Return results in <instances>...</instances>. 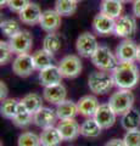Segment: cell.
<instances>
[{
  "instance_id": "cell-35",
  "label": "cell",
  "mask_w": 140,
  "mask_h": 146,
  "mask_svg": "<svg viewBox=\"0 0 140 146\" xmlns=\"http://www.w3.org/2000/svg\"><path fill=\"white\" fill-rule=\"evenodd\" d=\"M29 3H31V0H9L7 7H9V10L12 12L20 13Z\"/></svg>"
},
{
  "instance_id": "cell-33",
  "label": "cell",
  "mask_w": 140,
  "mask_h": 146,
  "mask_svg": "<svg viewBox=\"0 0 140 146\" xmlns=\"http://www.w3.org/2000/svg\"><path fill=\"white\" fill-rule=\"evenodd\" d=\"M12 55H13V51H12L9 42L1 40V42H0V63H1V66L7 65V63L11 61Z\"/></svg>"
},
{
  "instance_id": "cell-43",
  "label": "cell",
  "mask_w": 140,
  "mask_h": 146,
  "mask_svg": "<svg viewBox=\"0 0 140 146\" xmlns=\"http://www.w3.org/2000/svg\"><path fill=\"white\" fill-rule=\"evenodd\" d=\"M101 1H102V0H101Z\"/></svg>"
},
{
  "instance_id": "cell-36",
  "label": "cell",
  "mask_w": 140,
  "mask_h": 146,
  "mask_svg": "<svg viewBox=\"0 0 140 146\" xmlns=\"http://www.w3.org/2000/svg\"><path fill=\"white\" fill-rule=\"evenodd\" d=\"M7 94H9V89H7V85L4 80L0 82V100H5L7 99Z\"/></svg>"
},
{
  "instance_id": "cell-8",
  "label": "cell",
  "mask_w": 140,
  "mask_h": 146,
  "mask_svg": "<svg viewBox=\"0 0 140 146\" xmlns=\"http://www.w3.org/2000/svg\"><path fill=\"white\" fill-rule=\"evenodd\" d=\"M9 44H10L13 54H29L33 48V36L31 32L22 29L20 33L13 35L12 38H9Z\"/></svg>"
},
{
  "instance_id": "cell-5",
  "label": "cell",
  "mask_w": 140,
  "mask_h": 146,
  "mask_svg": "<svg viewBox=\"0 0 140 146\" xmlns=\"http://www.w3.org/2000/svg\"><path fill=\"white\" fill-rule=\"evenodd\" d=\"M58 68L64 76V78L73 79L77 78L83 70V63L79 55H66L58 62Z\"/></svg>"
},
{
  "instance_id": "cell-28",
  "label": "cell",
  "mask_w": 140,
  "mask_h": 146,
  "mask_svg": "<svg viewBox=\"0 0 140 146\" xmlns=\"http://www.w3.org/2000/svg\"><path fill=\"white\" fill-rule=\"evenodd\" d=\"M21 102L25 105V107L28 110L29 112H32L34 115L35 112L39 111V110L43 107L44 98L37 93H29L21 99Z\"/></svg>"
},
{
  "instance_id": "cell-18",
  "label": "cell",
  "mask_w": 140,
  "mask_h": 146,
  "mask_svg": "<svg viewBox=\"0 0 140 146\" xmlns=\"http://www.w3.org/2000/svg\"><path fill=\"white\" fill-rule=\"evenodd\" d=\"M42 9L37 3H29L23 10L19 13V18L23 25L34 26L39 25L40 16H42Z\"/></svg>"
},
{
  "instance_id": "cell-31",
  "label": "cell",
  "mask_w": 140,
  "mask_h": 146,
  "mask_svg": "<svg viewBox=\"0 0 140 146\" xmlns=\"http://www.w3.org/2000/svg\"><path fill=\"white\" fill-rule=\"evenodd\" d=\"M17 146H42L40 145V135L31 130L23 131L19 135Z\"/></svg>"
},
{
  "instance_id": "cell-38",
  "label": "cell",
  "mask_w": 140,
  "mask_h": 146,
  "mask_svg": "<svg viewBox=\"0 0 140 146\" xmlns=\"http://www.w3.org/2000/svg\"><path fill=\"white\" fill-rule=\"evenodd\" d=\"M132 10H133V15H134V17L140 18V0H135V1L133 3Z\"/></svg>"
},
{
  "instance_id": "cell-29",
  "label": "cell",
  "mask_w": 140,
  "mask_h": 146,
  "mask_svg": "<svg viewBox=\"0 0 140 146\" xmlns=\"http://www.w3.org/2000/svg\"><path fill=\"white\" fill-rule=\"evenodd\" d=\"M20 106V101L16 99L12 98H7L5 100L1 101V107H0V111H1V116L6 119H13L17 110Z\"/></svg>"
},
{
  "instance_id": "cell-9",
  "label": "cell",
  "mask_w": 140,
  "mask_h": 146,
  "mask_svg": "<svg viewBox=\"0 0 140 146\" xmlns=\"http://www.w3.org/2000/svg\"><path fill=\"white\" fill-rule=\"evenodd\" d=\"M138 25L137 20L134 16L130 15H122L119 18L116 20V27H115V34L119 38L123 39H130L137 33Z\"/></svg>"
},
{
  "instance_id": "cell-12",
  "label": "cell",
  "mask_w": 140,
  "mask_h": 146,
  "mask_svg": "<svg viewBox=\"0 0 140 146\" xmlns=\"http://www.w3.org/2000/svg\"><path fill=\"white\" fill-rule=\"evenodd\" d=\"M61 22L62 16L60 13L55 9H48V10H44L42 16H40L39 26L46 33H52L61 27Z\"/></svg>"
},
{
  "instance_id": "cell-4",
  "label": "cell",
  "mask_w": 140,
  "mask_h": 146,
  "mask_svg": "<svg viewBox=\"0 0 140 146\" xmlns=\"http://www.w3.org/2000/svg\"><path fill=\"white\" fill-rule=\"evenodd\" d=\"M135 101L134 94L132 90L127 89H117L115 93L111 94L110 99H108V105L112 107V110L118 115H124L129 110L133 108V105Z\"/></svg>"
},
{
  "instance_id": "cell-11",
  "label": "cell",
  "mask_w": 140,
  "mask_h": 146,
  "mask_svg": "<svg viewBox=\"0 0 140 146\" xmlns=\"http://www.w3.org/2000/svg\"><path fill=\"white\" fill-rule=\"evenodd\" d=\"M93 31L94 33L101 36H106L110 34H115V27H116V20L108 17L104 13L99 12L98 15L93 18Z\"/></svg>"
},
{
  "instance_id": "cell-27",
  "label": "cell",
  "mask_w": 140,
  "mask_h": 146,
  "mask_svg": "<svg viewBox=\"0 0 140 146\" xmlns=\"http://www.w3.org/2000/svg\"><path fill=\"white\" fill-rule=\"evenodd\" d=\"M12 123L15 124L17 128H27L33 123V113L29 112L28 110L25 107V105L21 102L20 100V106L17 110L15 117L12 119Z\"/></svg>"
},
{
  "instance_id": "cell-30",
  "label": "cell",
  "mask_w": 140,
  "mask_h": 146,
  "mask_svg": "<svg viewBox=\"0 0 140 146\" xmlns=\"http://www.w3.org/2000/svg\"><path fill=\"white\" fill-rule=\"evenodd\" d=\"M0 29H1L4 35H6L7 38H12L13 35H16L17 33H20L22 31L20 22L13 20V18H9V20L1 21V23H0Z\"/></svg>"
},
{
  "instance_id": "cell-40",
  "label": "cell",
  "mask_w": 140,
  "mask_h": 146,
  "mask_svg": "<svg viewBox=\"0 0 140 146\" xmlns=\"http://www.w3.org/2000/svg\"><path fill=\"white\" fill-rule=\"evenodd\" d=\"M7 1H9V0H0V6H1V7L7 6Z\"/></svg>"
},
{
  "instance_id": "cell-1",
  "label": "cell",
  "mask_w": 140,
  "mask_h": 146,
  "mask_svg": "<svg viewBox=\"0 0 140 146\" xmlns=\"http://www.w3.org/2000/svg\"><path fill=\"white\" fill-rule=\"evenodd\" d=\"M117 89L133 90L140 82V72L135 62H119L112 71Z\"/></svg>"
},
{
  "instance_id": "cell-7",
  "label": "cell",
  "mask_w": 140,
  "mask_h": 146,
  "mask_svg": "<svg viewBox=\"0 0 140 146\" xmlns=\"http://www.w3.org/2000/svg\"><path fill=\"white\" fill-rule=\"evenodd\" d=\"M35 70L33 56L31 54H20L16 55V57L12 61V72L17 77L27 78L29 77Z\"/></svg>"
},
{
  "instance_id": "cell-2",
  "label": "cell",
  "mask_w": 140,
  "mask_h": 146,
  "mask_svg": "<svg viewBox=\"0 0 140 146\" xmlns=\"http://www.w3.org/2000/svg\"><path fill=\"white\" fill-rule=\"evenodd\" d=\"M88 86L95 95H105L115 88V79L112 72L95 71L90 73L88 78Z\"/></svg>"
},
{
  "instance_id": "cell-19",
  "label": "cell",
  "mask_w": 140,
  "mask_h": 146,
  "mask_svg": "<svg viewBox=\"0 0 140 146\" xmlns=\"http://www.w3.org/2000/svg\"><path fill=\"white\" fill-rule=\"evenodd\" d=\"M39 82L44 88L45 86H51V85H56L60 84L62 79H64V76L60 71V68L56 65H52L50 67L45 68V70L39 72Z\"/></svg>"
},
{
  "instance_id": "cell-32",
  "label": "cell",
  "mask_w": 140,
  "mask_h": 146,
  "mask_svg": "<svg viewBox=\"0 0 140 146\" xmlns=\"http://www.w3.org/2000/svg\"><path fill=\"white\" fill-rule=\"evenodd\" d=\"M77 3L72 0H56L55 1V10L61 16H72L77 11Z\"/></svg>"
},
{
  "instance_id": "cell-17",
  "label": "cell",
  "mask_w": 140,
  "mask_h": 146,
  "mask_svg": "<svg viewBox=\"0 0 140 146\" xmlns=\"http://www.w3.org/2000/svg\"><path fill=\"white\" fill-rule=\"evenodd\" d=\"M77 105H78V113L80 116L85 118H92L95 116L98 108L100 106V102L95 95H85L78 100Z\"/></svg>"
},
{
  "instance_id": "cell-22",
  "label": "cell",
  "mask_w": 140,
  "mask_h": 146,
  "mask_svg": "<svg viewBox=\"0 0 140 146\" xmlns=\"http://www.w3.org/2000/svg\"><path fill=\"white\" fill-rule=\"evenodd\" d=\"M56 115L58 121L62 119H70V118H74L78 113V105L77 102L72 101V100H65L61 104L56 105Z\"/></svg>"
},
{
  "instance_id": "cell-26",
  "label": "cell",
  "mask_w": 140,
  "mask_h": 146,
  "mask_svg": "<svg viewBox=\"0 0 140 146\" xmlns=\"http://www.w3.org/2000/svg\"><path fill=\"white\" fill-rule=\"evenodd\" d=\"M32 56H33L35 70L39 72L54 65V55L48 52L46 50H44V49L37 50L34 54H32Z\"/></svg>"
},
{
  "instance_id": "cell-16",
  "label": "cell",
  "mask_w": 140,
  "mask_h": 146,
  "mask_svg": "<svg viewBox=\"0 0 140 146\" xmlns=\"http://www.w3.org/2000/svg\"><path fill=\"white\" fill-rule=\"evenodd\" d=\"M43 98L46 102L56 106V105L67 100V89L62 83L51 86H45L43 90Z\"/></svg>"
},
{
  "instance_id": "cell-41",
  "label": "cell",
  "mask_w": 140,
  "mask_h": 146,
  "mask_svg": "<svg viewBox=\"0 0 140 146\" xmlns=\"http://www.w3.org/2000/svg\"><path fill=\"white\" fill-rule=\"evenodd\" d=\"M122 1L123 3H134L135 0H122Z\"/></svg>"
},
{
  "instance_id": "cell-23",
  "label": "cell",
  "mask_w": 140,
  "mask_h": 146,
  "mask_svg": "<svg viewBox=\"0 0 140 146\" xmlns=\"http://www.w3.org/2000/svg\"><path fill=\"white\" fill-rule=\"evenodd\" d=\"M102 128L95 121V118H85V121L80 124V135L88 139H95L101 135Z\"/></svg>"
},
{
  "instance_id": "cell-10",
  "label": "cell",
  "mask_w": 140,
  "mask_h": 146,
  "mask_svg": "<svg viewBox=\"0 0 140 146\" xmlns=\"http://www.w3.org/2000/svg\"><path fill=\"white\" fill-rule=\"evenodd\" d=\"M115 54L118 62H135L138 54V44L132 39H123L117 45Z\"/></svg>"
},
{
  "instance_id": "cell-20",
  "label": "cell",
  "mask_w": 140,
  "mask_h": 146,
  "mask_svg": "<svg viewBox=\"0 0 140 146\" xmlns=\"http://www.w3.org/2000/svg\"><path fill=\"white\" fill-rule=\"evenodd\" d=\"M64 138L57 129V127L45 128L40 133V145L42 146H60Z\"/></svg>"
},
{
  "instance_id": "cell-21",
  "label": "cell",
  "mask_w": 140,
  "mask_h": 146,
  "mask_svg": "<svg viewBox=\"0 0 140 146\" xmlns=\"http://www.w3.org/2000/svg\"><path fill=\"white\" fill-rule=\"evenodd\" d=\"M123 4L124 3L122 0H102L100 12L113 20H117L123 13Z\"/></svg>"
},
{
  "instance_id": "cell-14",
  "label": "cell",
  "mask_w": 140,
  "mask_h": 146,
  "mask_svg": "<svg viewBox=\"0 0 140 146\" xmlns=\"http://www.w3.org/2000/svg\"><path fill=\"white\" fill-rule=\"evenodd\" d=\"M94 118H95V121L100 124L102 129H110L116 123L117 113L112 110V107L108 105V102L100 104V106H99Z\"/></svg>"
},
{
  "instance_id": "cell-25",
  "label": "cell",
  "mask_w": 140,
  "mask_h": 146,
  "mask_svg": "<svg viewBox=\"0 0 140 146\" xmlns=\"http://www.w3.org/2000/svg\"><path fill=\"white\" fill-rule=\"evenodd\" d=\"M121 125L125 131L139 129V127H140V112L135 108L129 110L128 112H125L124 115H122Z\"/></svg>"
},
{
  "instance_id": "cell-3",
  "label": "cell",
  "mask_w": 140,
  "mask_h": 146,
  "mask_svg": "<svg viewBox=\"0 0 140 146\" xmlns=\"http://www.w3.org/2000/svg\"><path fill=\"white\" fill-rule=\"evenodd\" d=\"M90 60L99 71L106 72H112L119 63L116 57V54L106 45H100L93 56L90 57Z\"/></svg>"
},
{
  "instance_id": "cell-13",
  "label": "cell",
  "mask_w": 140,
  "mask_h": 146,
  "mask_svg": "<svg viewBox=\"0 0 140 146\" xmlns=\"http://www.w3.org/2000/svg\"><path fill=\"white\" fill-rule=\"evenodd\" d=\"M57 121L58 118L56 115V111L52 110L51 107L43 106L39 111H37L33 115V123L38 128H42V129L54 127Z\"/></svg>"
},
{
  "instance_id": "cell-42",
  "label": "cell",
  "mask_w": 140,
  "mask_h": 146,
  "mask_svg": "<svg viewBox=\"0 0 140 146\" xmlns=\"http://www.w3.org/2000/svg\"><path fill=\"white\" fill-rule=\"evenodd\" d=\"M72 1H74V3H77V4H78L79 1H82V0H72Z\"/></svg>"
},
{
  "instance_id": "cell-24",
  "label": "cell",
  "mask_w": 140,
  "mask_h": 146,
  "mask_svg": "<svg viewBox=\"0 0 140 146\" xmlns=\"http://www.w3.org/2000/svg\"><path fill=\"white\" fill-rule=\"evenodd\" d=\"M62 44H64V40H62L61 35L56 33V32H52V33H48L44 36L42 49L46 50L48 52H50L52 55H55L58 51H61Z\"/></svg>"
},
{
  "instance_id": "cell-39",
  "label": "cell",
  "mask_w": 140,
  "mask_h": 146,
  "mask_svg": "<svg viewBox=\"0 0 140 146\" xmlns=\"http://www.w3.org/2000/svg\"><path fill=\"white\" fill-rule=\"evenodd\" d=\"M137 62L140 63V44H138V54H137Z\"/></svg>"
},
{
  "instance_id": "cell-6",
  "label": "cell",
  "mask_w": 140,
  "mask_h": 146,
  "mask_svg": "<svg viewBox=\"0 0 140 146\" xmlns=\"http://www.w3.org/2000/svg\"><path fill=\"white\" fill-rule=\"evenodd\" d=\"M100 46L98 43L96 36L90 32H84L79 34V36L76 40V50L77 54L82 57L90 58L94 55V52Z\"/></svg>"
},
{
  "instance_id": "cell-37",
  "label": "cell",
  "mask_w": 140,
  "mask_h": 146,
  "mask_svg": "<svg viewBox=\"0 0 140 146\" xmlns=\"http://www.w3.org/2000/svg\"><path fill=\"white\" fill-rule=\"evenodd\" d=\"M105 146H127V145H125L123 139L115 138V139H111L110 141H107L105 144Z\"/></svg>"
},
{
  "instance_id": "cell-15",
  "label": "cell",
  "mask_w": 140,
  "mask_h": 146,
  "mask_svg": "<svg viewBox=\"0 0 140 146\" xmlns=\"http://www.w3.org/2000/svg\"><path fill=\"white\" fill-rule=\"evenodd\" d=\"M57 129L64 138V141L76 140L80 135V124L76 121V118L62 119L57 122Z\"/></svg>"
},
{
  "instance_id": "cell-34",
  "label": "cell",
  "mask_w": 140,
  "mask_h": 146,
  "mask_svg": "<svg viewBox=\"0 0 140 146\" xmlns=\"http://www.w3.org/2000/svg\"><path fill=\"white\" fill-rule=\"evenodd\" d=\"M123 140L127 146H140V129L127 131L123 136Z\"/></svg>"
}]
</instances>
